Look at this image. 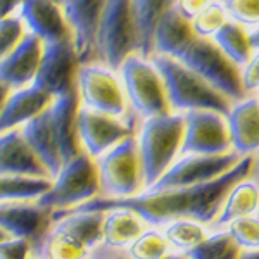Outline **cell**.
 <instances>
[{
    "mask_svg": "<svg viewBox=\"0 0 259 259\" xmlns=\"http://www.w3.org/2000/svg\"><path fill=\"white\" fill-rule=\"evenodd\" d=\"M100 182V197H133L145 190L144 166L137 137H128L95 159Z\"/></svg>",
    "mask_w": 259,
    "mask_h": 259,
    "instance_id": "6",
    "label": "cell"
},
{
    "mask_svg": "<svg viewBox=\"0 0 259 259\" xmlns=\"http://www.w3.org/2000/svg\"><path fill=\"white\" fill-rule=\"evenodd\" d=\"M211 0H175L173 7L180 16L192 21L209 6Z\"/></svg>",
    "mask_w": 259,
    "mask_h": 259,
    "instance_id": "38",
    "label": "cell"
},
{
    "mask_svg": "<svg viewBox=\"0 0 259 259\" xmlns=\"http://www.w3.org/2000/svg\"><path fill=\"white\" fill-rule=\"evenodd\" d=\"M212 41H214V44L227 54L228 59H232L239 68H242L254 54V49H252V45H250V38H249V30L232 19L216 33Z\"/></svg>",
    "mask_w": 259,
    "mask_h": 259,
    "instance_id": "30",
    "label": "cell"
},
{
    "mask_svg": "<svg viewBox=\"0 0 259 259\" xmlns=\"http://www.w3.org/2000/svg\"><path fill=\"white\" fill-rule=\"evenodd\" d=\"M23 0H0V19L16 16Z\"/></svg>",
    "mask_w": 259,
    "mask_h": 259,
    "instance_id": "39",
    "label": "cell"
},
{
    "mask_svg": "<svg viewBox=\"0 0 259 259\" xmlns=\"http://www.w3.org/2000/svg\"><path fill=\"white\" fill-rule=\"evenodd\" d=\"M137 52V35L132 0H107L99 23L95 61L119 69L124 59Z\"/></svg>",
    "mask_w": 259,
    "mask_h": 259,
    "instance_id": "8",
    "label": "cell"
},
{
    "mask_svg": "<svg viewBox=\"0 0 259 259\" xmlns=\"http://www.w3.org/2000/svg\"><path fill=\"white\" fill-rule=\"evenodd\" d=\"M223 2H225V0H223Z\"/></svg>",
    "mask_w": 259,
    "mask_h": 259,
    "instance_id": "50",
    "label": "cell"
},
{
    "mask_svg": "<svg viewBox=\"0 0 259 259\" xmlns=\"http://www.w3.org/2000/svg\"><path fill=\"white\" fill-rule=\"evenodd\" d=\"M52 100L54 99L49 94H45L35 85L11 90L0 112V133L23 128L28 121L36 118L40 112L47 109Z\"/></svg>",
    "mask_w": 259,
    "mask_h": 259,
    "instance_id": "21",
    "label": "cell"
},
{
    "mask_svg": "<svg viewBox=\"0 0 259 259\" xmlns=\"http://www.w3.org/2000/svg\"><path fill=\"white\" fill-rule=\"evenodd\" d=\"M239 259H259V249L257 250H242Z\"/></svg>",
    "mask_w": 259,
    "mask_h": 259,
    "instance_id": "44",
    "label": "cell"
},
{
    "mask_svg": "<svg viewBox=\"0 0 259 259\" xmlns=\"http://www.w3.org/2000/svg\"><path fill=\"white\" fill-rule=\"evenodd\" d=\"M52 227V211L38 202H0V228L35 247Z\"/></svg>",
    "mask_w": 259,
    "mask_h": 259,
    "instance_id": "15",
    "label": "cell"
},
{
    "mask_svg": "<svg viewBox=\"0 0 259 259\" xmlns=\"http://www.w3.org/2000/svg\"><path fill=\"white\" fill-rule=\"evenodd\" d=\"M183 118L185 133L182 154L220 156L233 152L227 114L218 111H190L185 112Z\"/></svg>",
    "mask_w": 259,
    "mask_h": 259,
    "instance_id": "13",
    "label": "cell"
},
{
    "mask_svg": "<svg viewBox=\"0 0 259 259\" xmlns=\"http://www.w3.org/2000/svg\"><path fill=\"white\" fill-rule=\"evenodd\" d=\"M242 161L237 152L220 156H200V154H182L162 177L147 190H169L194 187L223 177Z\"/></svg>",
    "mask_w": 259,
    "mask_h": 259,
    "instance_id": "11",
    "label": "cell"
},
{
    "mask_svg": "<svg viewBox=\"0 0 259 259\" xmlns=\"http://www.w3.org/2000/svg\"><path fill=\"white\" fill-rule=\"evenodd\" d=\"M232 21L247 30L259 26V0H225Z\"/></svg>",
    "mask_w": 259,
    "mask_h": 259,
    "instance_id": "34",
    "label": "cell"
},
{
    "mask_svg": "<svg viewBox=\"0 0 259 259\" xmlns=\"http://www.w3.org/2000/svg\"><path fill=\"white\" fill-rule=\"evenodd\" d=\"M21 133H23L24 140L28 142L33 152L36 154V157L41 161V164L45 166V169L49 171L50 178L56 177L64 161H62L59 144H57L52 123H50L49 107L44 112H40L36 118L28 121L21 128Z\"/></svg>",
    "mask_w": 259,
    "mask_h": 259,
    "instance_id": "22",
    "label": "cell"
},
{
    "mask_svg": "<svg viewBox=\"0 0 259 259\" xmlns=\"http://www.w3.org/2000/svg\"><path fill=\"white\" fill-rule=\"evenodd\" d=\"M24 35L26 28L18 14L0 19V61L24 38Z\"/></svg>",
    "mask_w": 259,
    "mask_h": 259,
    "instance_id": "35",
    "label": "cell"
},
{
    "mask_svg": "<svg viewBox=\"0 0 259 259\" xmlns=\"http://www.w3.org/2000/svg\"><path fill=\"white\" fill-rule=\"evenodd\" d=\"M161 230L168 240L171 250H175V252H189V250L202 244L206 239H209L212 233L209 225L192 218L173 220L166 223L164 227H161Z\"/></svg>",
    "mask_w": 259,
    "mask_h": 259,
    "instance_id": "28",
    "label": "cell"
},
{
    "mask_svg": "<svg viewBox=\"0 0 259 259\" xmlns=\"http://www.w3.org/2000/svg\"><path fill=\"white\" fill-rule=\"evenodd\" d=\"M139 124L140 119L135 114L118 118L81 106L78 111V139L81 150L97 159L107 150L116 147L119 142L137 135Z\"/></svg>",
    "mask_w": 259,
    "mask_h": 259,
    "instance_id": "10",
    "label": "cell"
},
{
    "mask_svg": "<svg viewBox=\"0 0 259 259\" xmlns=\"http://www.w3.org/2000/svg\"><path fill=\"white\" fill-rule=\"evenodd\" d=\"M112 252L118 259H162L173 250L161 228L149 227L132 242L128 249L112 250Z\"/></svg>",
    "mask_w": 259,
    "mask_h": 259,
    "instance_id": "31",
    "label": "cell"
},
{
    "mask_svg": "<svg viewBox=\"0 0 259 259\" xmlns=\"http://www.w3.org/2000/svg\"><path fill=\"white\" fill-rule=\"evenodd\" d=\"M230 21L227 6L223 0H211L197 18L190 21L195 35L200 38H214V35Z\"/></svg>",
    "mask_w": 259,
    "mask_h": 259,
    "instance_id": "32",
    "label": "cell"
},
{
    "mask_svg": "<svg viewBox=\"0 0 259 259\" xmlns=\"http://www.w3.org/2000/svg\"><path fill=\"white\" fill-rule=\"evenodd\" d=\"M30 259H45V257H44V256H35V254H33V256H31Z\"/></svg>",
    "mask_w": 259,
    "mask_h": 259,
    "instance_id": "47",
    "label": "cell"
},
{
    "mask_svg": "<svg viewBox=\"0 0 259 259\" xmlns=\"http://www.w3.org/2000/svg\"><path fill=\"white\" fill-rule=\"evenodd\" d=\"M33 256V245L26 239H11L0 242V259H30Z\"/></svg>",
    "mask_w": 259,
    "mask_h": 259,
    "instance_id": "36",
    "label": "cell"
},
{
    "mask_svg": "<svg viewBox=\"0 0 259 259\" xmlns=\"http://www.w3.org/2000/svg\"><path fill=\"white\" fill-rule=\"evenodd\" d=\"M0 175L50 178L49 171L24 140L21 128L0 133Z\"/></svg>",
    "mask_w": 259,
    "mask_h": 259,
    "instance_id": "19",
    "label": "cell"
},
{
    "mask_svg": "<svg viewBox=\"0 0 259 259\" xmlns=\"http://www.w3.org/2000/svg\"><path fill=\"white\" fill-rule=\"evenodd\" d=\"M107 0H66L62 4L76 52L83 62L95 61L99 23Z\"/></svg>",
    "mask_w": 259,
    "mask_h": 259,
    "instance_id": "14",
    "label": "cell"
},
{
    "mask_svg": "<svg viewBox=\"0 0 259 259\" xmlns=\"http://www.w3.org/2000/svg\"><path fill=\"white\" fill-rule=\"evenodd\" d=\"M50 185V178L0 175V202H35Z\"/></svg>",
    "mask_w": 259,
    "mask_h": 259,
    "instance_id": "29",
    "label": "cell"
},
{
    "mask_svg": "<svg viewBox=\"0 0 259 259\" xmlns=\"http://www.w3.org/2000/svg\"><path fill=\"white\" fill-rule=\"evenodd\" d=\"M223 230L240 250L259 249V214L233 220Z\"/></svg>",
    "mask_w": 259,
    "mask_h": 259,
    "instance_id": "33",
    "label": "cell"
},
{
    "mask_svg": "<svg viewBox=\"0 0 259 259\" xmlns=\"http://www.w3.org/2000/svg\"><path fill=\"white\" fill-rule=\"evenodd\" d=\"M104 212L102 245L112 250H124L149 228L145 220L126 207H112Z\"/></svg>",
    "mask_w": 259,
    "mask_h": 259,
    "instance_id": "24",
    "label": "cell"
},
{
    "mask_svg": "<svg viewBox=\"0 0 259 259\" xmlns=\"http://www.w3.org/2000/svg\"><path fill=\"white\" fill-rule=\"evenodd\" d=\"M80 107L81 104L76 90L56 97L49 106L50 123H52L64 162L71 161L73 157L83 152L80 139H78V111H80Z\"/></svg>",
    "mask_w": 259,
    "mask_h": 259,
    "instance_id": "20",
    "label": "cell"
},
{
    "mask_svg": "<svg viewBox=\"0 0 259 259\" xmlns=\"http://www.w3.org/2000/svg\"><path fill=\"white\" fill-rule=\"evenodd\" d=\"M250 175L259 182V152L252 156V169H250Z\"/></svg>",
    "mask_w": 259,
    "mask_h": 259,
    "instance_id": "43",
    "label": "cell"
},
{
    "mask_svg": "<svg viewBox=\"0 0 259 259\" xmlns=\"http://www.w3.org/2000/svg\"><path fill=\"white\" fill-rule=\"evenodd\" d=\"M130 111L140 121L171 112L168 92L159 69L150 57L132 54L119 66Z\"/></svg>",
    "mask_w": 259,
    "mask_h": 259,
    "instance_id": "4",
    "label": "cell"
},
{
    "mask_svg": "<svg viewBox=\"0 0 259 259\" xmlns=\"http://www.w3.org/2000/svg\"><path fill=\"white\" fill-rule=\"evenodd\" d=\"M195 38L197 35L190 21L180 16L175 7H171L157 24L156 35H154V54L180 59L190 49Z\"/></svg>",
    "mask_w": 259,
    "mask_h": 259,
    "instance_id": "23",
    "label": "cell"
},
{
    "mask_svg": "<svg viewBox=\"0 0 259 259\" xmlns=\"http://www.w3.org/2000/svg\"><path fill=\"white\" fill-rule=\"evenodd\" d=\"M250 169H252V156L242 157L239 164L228 173H225L223 177L207 183H200V185L169 190H144L139 195L123 199L97 197L74 209L54 212L107 211L112 207H126L140 214L149 227L161 228L178 218H192L212 227L230 189L239 180L249 177Z\"/></svg>",
    "mask_w": 259,
    "mask_h": 259,
    "instance_id": "1",
    "label": "cell"
},
{
    "mask_svg": "<svg viewBox=\"0 0 259 259\" xmlns=\"http://www.w3.org/2000/svg\"><path fill=\"white\" fill-rule=\"evenodd\" d=\"M54 2H57V4H61V6H62V4H64L66 0H54Z\"/></svg>",
    "mask_w": 259,
    "mask_h": 259,
    "instance_id": "48",
    "label": "cell"
},
{
    "mask_svg": "<svg viewBox=\"0 0 259 259\" xmlns=\"http://www.w3.org/2000/svg\"><path fill=\"white\" fill-rule=\"evenodd\" d=\"M259 214V182L252 175L239 180L230 189L212 230H223L233 220Z\"/></svg>",
    "mask_w": 259,
    "mask_h": 259,
    "instance_id": "25",
    "label": "cell"
},
{
    "mask_svg": "<svg viewBox=\"0 0 259 259\" xmlns=\"http://www.w3.org/2000/svg\"><path fill=\"white\" fill-rule=\"evenodd\" d=\"M175 0H132V14L137 35V54L150 57L154 54V35L157 24L173 7Z\"/></svg>",
    "mask_w": 259,
    "mask_h": 259,
    "instance_id": "26",
    "label": "cell"
},
{
    "mask_svg": "<svg viewBox=\"0 0 259 259\" xmlns=\"http://www.w3.org/2000/svg\"><path fill=\"white\" fill-rule=\"evenodd\" d=\"M100 197L97 162L87 152L64 162L52 185L36 200L49 211H68Z\"/></svg>",
    "mask_w": 259,
    "mask_h": 259,
    "instance_id": "5",
    "label": "cell"
},
{
    "mask_svg": "<svg viewBox=\"0 0 259 259\" xmlns=\"http://www.w3.org/2000/svg\"><path fill=\"white\" fill-rule=\"evenodd\" d=\"M249 38H250V45H252V49L259 50V26L249 30Z\"/></svg>",
    "mask_w": 259,
    "mask_h": 259,
    "instance_id": "41",
    "label": "cell"
},
{
    "mask_svg": "<svg viewBox=\"0 0 259 259\" xmlns=\"http://www.w3.org/2000/svg\"><path fill=\"white\" fill-rule=\"evenodd\" d=\"M257 97H259V94H257Z\"/></svg>",
    "mask_w": 259,
    "mask_h": 259,
    "instance_id": "49",
    "label": "cell"
},
{
    "mask_svg": "<svg viewBox=\"0 0 259 259\" xmlns=\"http://www.w3.org/2000/svg\"><path fill=\"white\" fill-rule=\"evenodd\" d=\"M162 259H192L190 256H189V252H169L168 256L166 257H162Z\"/></svg>",
    "mask_w": 259,
    "mask_h": 259,
    "instance_id": "45",
    "label": "cell"
},
{
    "mask_svg": "<svg viewBox=\"0 0 259 259\" xmlns=\"http://www.w3.org/2000/svg\"><path fill=\"white\" fill-rule=\"evenodd\" d=\"M26 33L44 44L71 40V30L62 6L54 0H23L18 11Z\"/></svg>",
    "mask_w": 259,
    "mask_h": 259,
    "instance_id": "16",
    "label": "cell"
},
{
    "mask_svg": "<svg viewBox=\"0 0 259 259\" xmlns=\"http://www.w3.org/2000/svg\"><path fill=\"white\" fill-rule=\"evenodd\" d=\"M232 150L242 157L259 152V97L247 95L232 104L228 114Z\"/></svg>",
    "mask_w": 259,
    "mask_h": 259,
    "instance_id": "18",
    "label": "cell"
},
{
    "mask_svg": "<svg viewBox=\"0 0 259 259\" xmlns=\"http://www.w3.org/2000/svg\"><path fill=\"white\" fill-rule=\"evenodd\" d=\"M76 94L87 109L106 112L118 118H128L130 111L126 90L119 71L100 61L83 62L76 76Z\"/></svg>",
    "mask_w": 259,
    "mask_h": 259,
    "instance_id": "7",
    "label": "cell"
},
{
    "mask_svg": "<svg viewBox=\"0 0 259 259\" xmlns=\"http://www.w3.org/2000/svg\"><path fill=\"white\" fill-rule=\"evenodd\" d=\"M178 61L195 71L200 78H204L232 102L247 97L242 85L240 68L232 59H228L227 54L211 38L197 36Z\"/></svg>",
    "mask_w": 259,
    "mask_h": 259,
    "instance_id": "9",
    "label": "cell"
},
{
    "mask_svg": "<svg viewBox=\"0 0 259 259\" xmlns=\"http://www.w3.org/2000/svg\"><path fill=\"white\" fill-rule=\"evenodd\" d=\"M7 239H11V235L6 232V230L0 228V242H4V240H7Z\"/></svg>",
    "mask_w": 259,
    "mask_h": 259,
    "instance_id": "46",
    "label": "cell"
},
{
    "mask_svg": "<svg viewBox=\"0 0 259 259\" xmlns=\"http://www.w3.org/2000/svg\"><path fill=\"white\" fill-rule=\"evenodd\" d=\"M185 133V118L180 112L142 119L137 130V144L144 166L145 190L166 173L180 157Z\"/></svg>",
    "mask_w": 259,
    "mask_h": 259,
    "instance_id": "3",
    "label": "cell"
},
{
    "mask_svg": "<svg viewBox=\"0 0 259 259\" xmlns=\"http://www.w3.org/2000/svg\"><path fill=\"white\" fill-rule=\"evenodd\" d=\"M33 254L45 259H89L90 249L76 237L52 225L44 239L33 247Z\"/></svg>",
    "mask_w": 259,
    "mask_h": 259,
    "instance_id": "27",
    "label": "cell"
},
{
    "mask_svg": "<svg viewBox=\"0 0 259 259\" xmlns=\"http://www.w3.org/2000/svg\"><path fill=\"white\" fill-rule=\"evenodd\" d=\"M89 259H118L114 256V252H112L111 249L104 247V245H99L97 249H94L90 252Z\"/></svg>",
    "mask_w": 259,
    "mask_h": 259,
    "instance_id": "40",
    "label": "cell"
},
{
    "mask_svg": "<svg viewBox=\"0 0 259 259\" xmlns=\"http://www.w3.org/2000/svg\"><path fill=\"white\" fill-rule=\"evenodd\" d=\"M81 66L73 40L44 44L40 66L33 85L49 94L52 99L76 90V76Z\"/></svg>",
    "mask_w": 259,
    "mask_h": 259,
    "instance_id": "12",
    "label": "cell"
},
{
    "mask_svg": "<svg viewBox=\"0 0 259 259\" xmlns=\"http://www.w3.org/2000/svg\"><path fill=\"white\" fill-rule=\"evenodd\" d=\"M242 85L247 95L259 94V50H254L250 59L240 68Z\"/></svg>",
    "mask_w": 259,
    "mask_h": 259,
    "instance_id": "37",
    "label": "cell"
},
{
    "mask_svg": "<svg viewBox=\"0 0 259 259\" xmlns=\"http://www.w3.org/2000/svg\"><path fill=\"white\" fill-rule=\"evenodd\" d=\"M9 94H11V90L7 89L4 83H0V112H2V107H4V104H6L7 97H9Z\"/></svg>",
    "mask_w": 259,
    "mask_h": 259,
    "instance_id": "42",
    "label": "cell"
},
{
    "mask_svg": "<svg viewBox=\"0 0 259 259\" xmlns=\"http://www.w3.org/2000/svg\"><path fill=\"white\" fill-rule=\"evenodd\" d=\"M41 54L44 41L26 33L24 38L0 61V83H4L9 90H19L33 85Z\"/></svg>",
    "mask_w": 259,
    "mask_h": 259,
    "instance_id": "17",
    "label": "cell"
},
{
    "mask_svg": "<svg viewBox=\"0 0 259 259\" xmlns=\"http://www.w3.org/2000/svg\"><path fill=\"white\" fill-rule=\"evenodd\" d=\"M150 59L164 80L171 112L185 114L190 111H218L228 114L232 100L225 97L195 71L175 57L154 54Z\"/></svg>",
    "mask_w": 259,
    "mask_h": 259,
    "instance_id": "2",
    "label": "cell"
}]
</instances>
